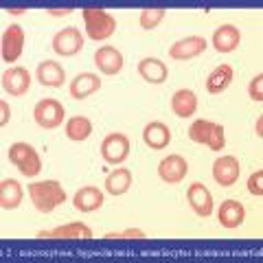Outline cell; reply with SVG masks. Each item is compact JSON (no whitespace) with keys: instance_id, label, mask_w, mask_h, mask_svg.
Here are the masks:
<instances>
[{"instance_id":"obj_1","label":"cell","mask_w":263,"mask_h":263,"mask_svg":"<svg viewBox=\"0 0 263 263\" xmlns=\"http://www.w3.org/2000/svg\"><path fill=\"white\" fill-rule=\"evenodd\" d=\"M29 197L40 213H53L60 204L66 202V191L57 180H44V182H31Z\"/></svg>"},{"instance_id":"obj_2","label":"cell","mask_w":263,"mask_h":263,"mask_svg":"<svg viewBox=\"0 0 263 263\" xmlns=\"http://www.w3.org/2000/svg\"><path fill=\"white\" fill-rule=\"evenodd\" d=\"M81 15H84L88 37L95 40V42H103V40L112 37L114 31H117L114 15H110L105 9H101V7H86V9L81 11Z\"/></svg>"},{"instance_id":"obj_3","label":"cell","mask_w":263,"mask_h":263,"mask_svg":"<svg viewBox=\"0 0 263 263\" xmlns=\"http://www.w3.org/2000/svg\"><path fill=\"white\" fill-rule=\"evenodd\" d=\"M189 138L197 145H209L211 152H219L226 145L224 136V125H217L209 119H197L189 127Z\"/></svg>"},{"instance_id":"obj_4","label":"cell","mask_w":263,"mask_h":263,"mask_svg":"<svg viewBox=\"0 0 263 263\" xmlns=\"http://www.w3.org/2000/svg\"><path fill=\"white\" fill-rule=\"evenodd\" d=\"M9 162L27 178H35L42 171V158L29 143H13L9 147Z\"/></svg>"},{"instance_id":"obj_5","label":"cell","mask_w":263,"mask_h":263,"mask_svg":"<svg viewBox=\"0 0 263 263\" xmlns=\"http://www.w3.org/2000/svg\"><path fill=\"white\" fill-rule=\"evenodd\" d=\"M66 117L64 105L57 101V99H42V101L35 103L33 108V119L42 129H55L62 125V121Z\"/></svg>"},{"instance_id":"obj_6","label":"cell","mask_w":263,"mask_h":263,"mask_svg":"<svg viewBox=\"0 0 263 263\" xmlns=\"http://www.w3.org/2000/svg\"><path fill=\"white\" fill-rule=\"evenodd\" d=\"M101 156L108 164H121L127 160L129 156V138L121 132H114L108 134L101 143Z\"/></svg>"},{"instance_id":"obj_7","label":"cell","mask_w":263,"mask_h":263,"mask_svg":"<svg viewBox=\"0 0 263 263\" xmlns=\"http://www.w3.org/2000/svg\"><path fill=\"white\" fill-rule=\"evenodd\" d=\"M84 48V35L77 27H66L55 33L53 37V51L62 57H72Z\"/></svg>"},{"instance_id":"obj_8","label":"cell","mask_w":263,"mask_h":263,"mask_svg":"<svg viewBox=\"0 0 263 263\" xmlns=\"http://www.w3.org/2000/svg\"><path fill=\"white\" fill-rule=\"evenodd\" d=\"M206 46H209V42L202 35H189V37L178 40L176 44H171L169 57L171 60H178V62H186V60H193V57L202 55L206 51Z\"/></svg>"},{"instance_id":"obj_9","label":"cell","mask_w":263,"mask_h":263,"mask_svg":"<svg viewBox=\"0 0 263 263\" xmlns=\"http://www.w3.org/2000/svg\"><path fill=\"white\" fill-rule=\"evenodd\" d=\"M186 174H189V162L180 154H171L167 158H162L158 164V176L162 182H167V184L182 182Z\"/></svg>"},{"instance_id":"obj_10","label":"cell","mask_w":263,"mask_h":263,"mask_svg":"<svg viewBox=\"0 0 263 263\" xmlns=\"http://www.w3.org/2000/svg\"><path fill=\"white\" fill-rule=\"evenodd\" d=\"M3 88L9 97H24L31 88V75L22 66H11L3 72Z\"/></svg>"},{"instance_id":"obj_11","label":"cell","mask_w":263,"mask_h":263,"mask_svg":"<svg viewBox=\"0 0 263 263\" xmlns=\"http://www.w3.org/2000/svg\"><path fill=\"white\" fill-rule=\"evenodd\" d=\"M3 60L5 62H18L24 51V29L22 24H11L3 33Z\"/></svg>"},{"instance_id":"obj_12","label":"cell","mask_w":263,"mask_h":263,"mask_svg":"<svg viewBox=\"0 0 263 263\" xmlns=\"http://www.w3.org/2000/svg\"><path fill=\"white\" fill-rule=\"evenodd\" d=\"M239 160L235 156H219V158L213 162V178L219 186H233L237 180H239Z\"/></svg>"},{"instance_id":"obj_13","label":"cell","mask_w":263,"mask_h":263,"mask_svg":"<svg viewBox=\"0 0 263 263\" xmlns=\"http://www.w3.org/2000/svg\"><path fill=\"white\" fill-rule=\"evenodd\" d=\"M37 237L40 239H92V230L81 221H70L53 230H40Z\"/></svg>"},{"instance_id":"obj_14","label":"cell","mask_w":263,"mask_h":263,"mask_svg":"<svg viewBox=\"0 0 263 263\" xmlns=\"http://www.w3.org/2000/svg\"><path fill=\"white\" fill-rule=\"evenodd\" d=\"M186 200L197 217H211L213 215V195L204 184L193 182L186 189Z\"/></svg>"},{"instance_id":"obj_15","label":"cell","mask_w":263,"mask_h":263,"mask_svg":"<svg viewBox=\"0 0 263 263\" xmlns=\"http://www.w3.org/2000/svg\"><path fill=\"white\" fill-rule=\"evenodd\" d=\"M95 64L103 75H108V77L119 75L123 70V55L119 48H114V46H101L95 53Z\"/></svg>"},{"instance_id":"obj_16","label":"cell","mask_w":263,"mask_h":263,"mask_svg":"<svg viewBox=\"0 0 263 263\" xmlns=\"http://www.w3.org/2000/svg\"><path fill=\"white\" fill-rule=\"evenodd\" d=\"M241 44V31L235 24H221V27L213 33V46L217 53H233Z\"/></svg>"},{"instance_id":"obj_17","label":"cell","mask_w":263,"mask_h":263,"mask_svg":"<svg viewBox=\"0 0 263 263\" xmlns=\"http://www.w3.org/2000/svg\"><path fill=\"white\" fill-rule=\"evenodd\" d=\"M138 75H141L147 84H164L169 77V68L167 64L160 62L158 57H145V60L138 62Z\"/></svg>"},{"instance_id":"obj_18","label":"cell","mask_w":263,"mask_h":263,"mask_svg":"<svg viewBox=\"0 0 263 263\" xmlns=\"http://www.w3.org/2000/svg\"><path fill=\"white\" fill-rule=\"evenodd\" d=\"M143 141L149 149H164L169 143H171V129L169 125H164L162 121H152L147 123L145 129H143Z\"/></svg>"},{"instance_id":"obj_19","label":"cell","mask_w":263,"mask_h":263,"mask_svg":"<svg viewBox=\"0 0 263 263\" xmlns=\"http://www.w3.org/2000/svg\"><path fill=\"white\" fill-rule=\"evenodd\" d=\"M217 219L219 224L233 230V228H239L246 219V209L239 200H224L219 206V213H217Z\"/></svg>"},{"instance_id":"obj_20","label":"cell","mask_w":263,"mask_h":263,"mask_svg":"<svg viewBox=\"0 0 263 263\" xmlns=\"http://www.w3.org/2000/svg\"><path fill=\"white\" fill-rule=\"evenodd\" d=\"M171 110H174V114L180 119L193 117V114L197 112V95L189 88L176 90L174 97H171Z\"/></svg>"},{"instance_id":"obj_21","label":"cell","mask_w":263,"mask_h":263,"mask_svg":"<svg viewBox=\"0 0 263 263\" xmlns=\"http://www.w3.org/2000/svg\"><path fill=\"white\" fill-rule=\"evenodd\" d=\"M37 81L46 88H60L66 81V70L60 62L44 60L37 66Z\"/></svg>"},{"instance_id":"obj_22","label":"cell","mask_w":263,"mask_h":263,"mask_svg":"<svg viewBox=\"0 0 263 263\" xmlns=\"http://www.w3.org/2000/svg\"><path fill=\"white\" fill-rule=\"evenodd\" d=\"M101 88V77L95 72H79V75L70 81V97L72 99H88Z\"/></svg>"},{"instance_id":"obj_23","label":"cell","mask_w":263,"mask_h":263,"mask_svg":"<svg viewBox=\"0 0 263 263\" xmlns=\"http://www.w3.org/2000/svg\"><path fill=\"white\" fill-rule=\"evenodd\" d=\"M105 197H103V191L97 186H84L79 189L75 193V209L79 213H92V211H99L103 206Z\"/></svg>"},{"instance_id":"obj_24","label":"cell","mask_w":263,"mask_h":263,"mask_svg":"<svg viewBox=\"0 0 263 263\" xmlns=\"http://www.w3.org/2000/svg\"><path fill=\"white\" fill-rule=\"evenodd\" d=\"M235 79V70L230 64H219L217 68L211 70V75L206 77V90L211 95H219L233 84Z\"/></svg>"},{"instance_id":"obj_25","label":"cell","mask_w":263,"mask_h":263,"mask_svg":"<svg viewBox=\"0 0 263 263\" xmlns=\"http://www.w3.org/2000/svg\"><path fill=\"white\" fill-rule=\"evenodd\" d=\"M22 197H24V191L18 180L13 178H7L0 182V206L5 211H13L18 209L22 204Z\"/></svg>"},{"instance_id":"obj_26","label":"cell","mask_w":263,"mask_h":263,"mask_svg":"<svg viewBox=\"0 0 263 263\" xmlns=\"http://www.w3.org/2000/svg\"><path fill=\"white\" fill-rule=\"evenodd\" d=\"M132 186V171L125 169V167H119L114 169L112 174L105 178V191L110 195H123L127 193Z\"/></svg>"},{"instance_id":"obj_27","label":"cell","mask_w":263,"mask_h":263,"mask_svg":"<svg viewBox=\"0 0 263 263\" xmlns=\"http://www.w3.org/2000/svg\"><path fill=\"white\" fill-rule=\"evenodd\" d=\"M92 134V121L88 117H72L66 121V136L70 138V141H86Z\"/></svg>"},{"instance_id":"obj_28","label":"cell","mask_w":263,"mask_h":263,"mask_svg":"<svg viewBox=\"0 0 263 263\" xmlns=\"http://www.w3.org/2000/svg\"><path fill=\"white\" fill-rule=\"evenodd\" d=\"M164 13H167V11H164L162 7H149V9L141 11V18H138V22H141V27L145 31H152V29H156L162 22Z\"/></svg>"},{"instance_id":"obj_29","label":"cell","mask_w":263,"mask_h":263,"mask_svg":"<svg viewBox=\"0 0 263 263\" xmlns=\"http://www.w3.org/2000/svg\"><path fill=\"white\" fill-rule=\"evenodd\" d=\"M248 95H250L252 101H257V103L263 101V75H261V72L250 79V84H248Z\"/></svg>"},{"instance_id":"obj_30","label":"cell","mask_w":263,"mask_h":263,"mask_svg":"<svg viewBox=\"0 0 263 263\" xmlns=\"http://www.w3.org/2000/svg\"><path fill=\"white\" fill-rule=\"evenodd\" d=\"M105 237H108V239H145L147 235L141 228H125V230H121V233H114L112 230V233H108Z\"/></svg>"},{"instance_id":"obj_31","label":"cell","mask_w":263,"mask_h":263,"mask_svg":"<svg viewBox=\"0 0 263 263\" xmlns=\"http://www.w3.org/2000/svg\"><path fill=\"white\" fill-rule=\"evenodd\" d=\"M263 171L261 169H257L254 174L248 178V191L252 193V195H257V197H261L263 195Z\"/></svg>"},{"instance_id":"obj_32","label":"cell","mask_w":263,"mask_h":263,"mask_svg":"<svg viewBox=\"0 0 263 263\" xmlns=\"http://www.w3.org/2000/svg\"><path fill=\"white\" fill-rule=\"evenodd\" d=\"M0 110H3V119H0V125H7L9 123V119H11V110H9V103L7 101H0Z\"/></svg>"},{"instance_id":"obj_33","label":"cell","mask_w":263,"mask_h":263,"mask_svg":"<svg viewBox=\"0 0 263 263\" xmlns=\"http://www.w3.org/2000/svg\"><path fill=\"white\" fill-rule=\"evenodd\" d=\"M72 11H75L72 7H66V9H46L48 15H70Z\"/></svg>"},{"instance_id":"obj_34","label":"cell","mask_w":263,"mask_h":263,"mask_svg":"<svg viewBox=\"0 0 263 263\" xmlns=\"http://www.w3.org/2000/svg\"><path fill=\"white\" fill-rule=\"evenodd\" d=\"M7 13H11V15H22V13H27V7H9V9H7Z\"/></svg>"},{"instance_id":"obj_35","label":"cell","mask_w":263,"mask_h":263,"mask_svg":"<svg viewBox=\"0 0 263 263\" xmlns=\"http://www.w3.org/2000/svg\"><path fill=\"white\" fill-rule=\"evenodd\" d=\"M254 134H257L259 138L263 136V119H261V117L257 119V123H254Z\"/></svg>"}]
</instances>
